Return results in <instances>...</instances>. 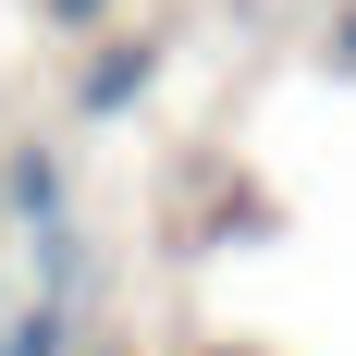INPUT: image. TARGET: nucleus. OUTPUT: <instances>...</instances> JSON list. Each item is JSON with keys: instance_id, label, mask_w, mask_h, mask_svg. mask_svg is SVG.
Wrapping results in <instances>:
<instances>
[{"instance_id": "1", "label": "nucleus", "mask_w": 356, "mask_h": 356, "mask_svg": "<svg viewBox=\"0 0 356 356\" xmlns=\"http://www.w3.org/2000/svg\"><path fill=\"white\" fill-rule=\"evenodd\" d=\"M62 197H74V184H62V147H13V160H0V209L25 221L37 246H62Z\"/></svg>"}, {"instance_id": "2", "label": "nucleus", "mask_w": 356, "mask_h": 356, "mask_svg": "<svg viewBox=\"0 0 356 356\" xmlns=\"http://www.w3.org/2000/svg\"><path fill=\"white\" fill-rule=\"evenodd\" d=\"M147 74H160V49H147V37H123V49H99V62H86L74 111H86V123H111V111H136V99H147Z\"/></svg>"}, {"instance_id": "3", "label": "nucleus", "mask_w": 356, "mask_h": 356, "mask_svg": "<svg viewBox=\"0 0 356 356\" xmlns=\"http://www.w3.org/2000/svg\"><path fill=\"white\" fill-rule=\"evenodd\" d=\"M37 13H49V25H99L111 0H37Z\"/></svg>"}, {"instance_id": "4", "label": "nucleus", "mask_w": 356, "mask_h": 356, "mask_svg": "<svg viewBox=\"0 0 356 356\" xmlns=\"http://www.w3.org/2000/svg\"><path fill=\"white\" fill-rule=\"evenodd\" d=\"M332 62H344V74H356V13H344V25H332Z\"/></svg>"}, {"instance_id": "5", "label": "nucleus", "mask_w": 356, "mask_h": 356, "mask_svg": "<svg viewBox=\"0 0 356 356\" xmlns=\"http://www.w3.org/2000/svg\"><path fill=\"white\" fill-rule=\"evenodd\" d=\"M209 356H258V344H209Z\"/></svg>"}, {"instance_id": "6", "label": "nucleus", "mask_w": 356, "mask_h": 356, "mask_svg": "<svg viewBox=\"0 0 356 356\" xmlns=\"http://www.w3.org/2000/svg\"><path fill=\"white\" fill-rule=\"evenodd\" d=\"M62 356H74V344H62Z\"/></svg>"}]
</instances>
